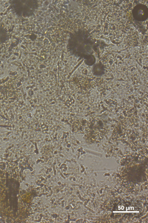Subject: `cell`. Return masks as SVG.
<instances>
[{
  "mask_svg": "<svg viewBox=\"0 0 148 223\" xmlns=\"http://www.w3.org/2000/svg\"><path fill=\"white\" fill-rule=\"evenodd\" d=\"M141 203L136 200H122L115 202L112 209V213L116 217H132L140 213Z\"/></svg>",
  "mask_w": 148,
  "mask_h": 223,
  "instance_id": "obj_1",
  "label": "cell"
}]
</instances>
